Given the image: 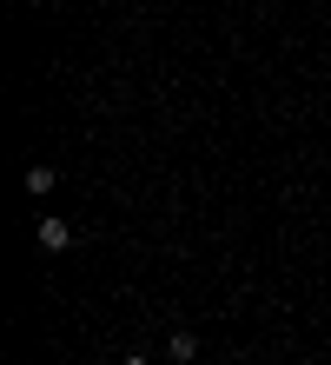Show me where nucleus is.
Masks as SVG:
<instances>
[{"label": "nucleus", "instance_id": "nucleus-1", "mask_svg": "<svg viewBox=\"0 0 331 365\" xmlns=\"http://www.w3.org/2000/svg\"><path fill=\"white\" fill-rule=\"evenodd\" d=\"M40 246H47V252H66V246H73V226H66L60 212H40Z\"/></svg>", "mask_w": 331, "mask_h": 365}, {"label": "nucleus", "instance_id": "nucleus-2", "mask_svg": "<svg viewBox=\"0 0 331 365\" xmlns=\"http://www.w3.org/2000/svg\"><path fill=\"white\" fill-rule=\"evenodd\" d=\"M53 166H27V192H33V200H47V192H53Z\"/></svg>", "mask_w": 331, "mask_h": 365}, {"label": "nucleus", "instance_id": "nucleus-4", "mask_svg": "<svg viewBox=\"0 0 331 365\" xmlns=\"http://www.w3.org/2000/svg\"><path fill=\"white\" fill-rule=\"evenodd\" d=\"M120 365H146V359H140V352H132V359H120Z\"/></svg>", "mask_w": 331, "mask_h": 365}, {"label": "nucleus", "instance_id": "nucleus-3", "mask_svg": "<svg viewBox=\"0 0 331 365\" xmlns=\"http://www.w3.org/2000/svg\"><path fill=\"white\" fill-rule=\"evenodd\" d=\"M166 352H172V359H179V365H186V359L199 352V339H192V332H172V346H166Z\"/></svg>", "mask_w": 331, "mask_h": 365}]
</instances>
